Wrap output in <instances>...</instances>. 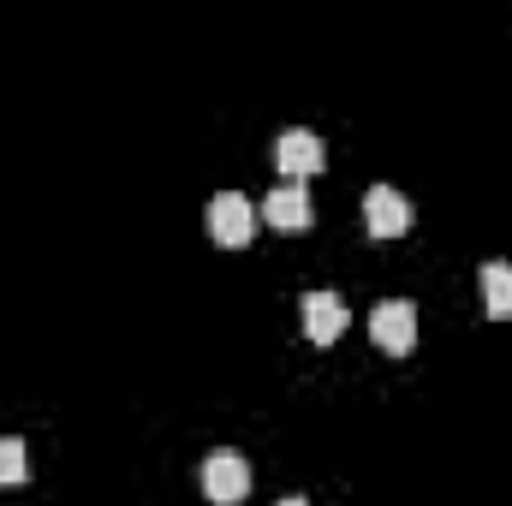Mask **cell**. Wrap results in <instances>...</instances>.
<instances>
[{"label": "cell", "mask_w": 512, "mask_h": 506, "mask_svg": "<svg viewBox=\"0 0 512 506\" xmlns=\"http://www.w3.org/2000/svg\"><path fill=\"white\" fill-rule=\"evenodd\" d=\"M197 483H203V495H209L215 506H239L245 495H251V465H245V453L221 447V453H209V459H203Z\"/></svg>", "instance_id": "1"}, {"label": "cell", "mask_w": 512, "mask_h": 506, "mask_svg": "<svg viewBox=\"0 0 512 506\" xmlns=\"http://www.w3.org/2000/svg\"><path fill=\"white\" fill-rule=\"evenodd\" d=\"M209 239L221 245V251H245L256 239V209L251 197H239V191H221L215 203H209Z\"/></svg>", "instance_id": "2"}, {"label": "cell", "mask_w": 512, "mask_h": 506, "mask_svg": "<svg viewBox=\"0 0 512 506\" xmlns=\"http://www.w3.org/2000/svg\"><path fill=\"white\" fill-rule=\"evenodd\" d=\"M370 340H376L382 352H393V358H405V352L417 346V304H411V298L376 304V310H370Z\"/></svg>", "instance_id": "3"}, {"label": "cell", "mask_w": 512, "mask_h": 506, "mask_svg": "<svg viewBox=\"0 0 512 506\" xmlns=\"http://www.w3.org/2000/svg\"><path fill=\"white\" fill-rule=\"evenodd\" d=\"M411 221H417V209H411L405 191L370 185V197H364V227H370V239H399V233H411Z\"/></svg>", "instance_id": "4"}, {"label": "cell", "mask_w": 512, "mask_h": 506, "mask_svg": "<svg viewBox=\"0 0 512 506\" xmlns=\"http://www.w3.org/2000/svg\"><path fill=\"white\" fill-rule=\"evenodd\" d=\"M274 167L286 173V185H304V179H316V173L328 167V149H322L316 131H286V137L274 143Z\"/></svg>", "instance_id": "5"}, {"label": "cell", "mask_w": 512, "mask_h": 506, "mask_svg": "<svg viewBox=\"0 0 512 506\" xmlns=\"http://www.w3.org/2000/svg\"><path fill=\"white\" fill-rule=\"evenodd\" d=\"M298 316H304V334H310V346H334V340L346 334V304H340L334 292H304Z\"/></svg>", "instance_id": "6"}, {"label": "cell", "mask_w": 512, "mask_h": 506, "mask_svg": "<svg viewBox=\"0 0 512 506\" xmlns=\"http://www.w3.org/2000/svg\"><path fill=\"white\" fill-rule=\"evenodd\" d=\"M262 221L280 227V233H304V227L316 221L310 191H304V185H280V191H268V197H262Z\"/></svg>", "instance_id": "7"}, {"label": "cell", "mask_w": 512, "mask_h": 506, "mask_svg": "<svg viewBox=\"0 0 512 506\" xmlns=\"http://www.w3.org/2000/svg\"><path fill=\"white\" fill-rule=\"evenodd\" d=\"M477 286H483L489 316L512 322V262H483V268H477Z\"/></svg>", "instance_id": "8"}, {"label": "cell", "mask_w": 512, "mask_h": 506, "mask_svg": "<svg viewBox=\"0 0 512 506\" xmlns=\"http://www.w3.org/2000/svg\"><path fill=\"white\" fill-rule=\"evenodd\" d=\"M18 483H30V453H24V441L0 435V489H18Z\"/></svg>", "instance_id": "9"}, {"label": "cell", "mask_w": 512, "mask_h": 506, "mask_svg": "<svg viewBox=\"0 0 512 506\" xmlns=\"http://www.w3.org/2000/svg\"><path fill=\"white\" fill-rule=\"evenodd\" d=\"M274 506H310V501H298V495H286V501H274Z\"/></svg>", "instance_id": "10"}]
</instances>
